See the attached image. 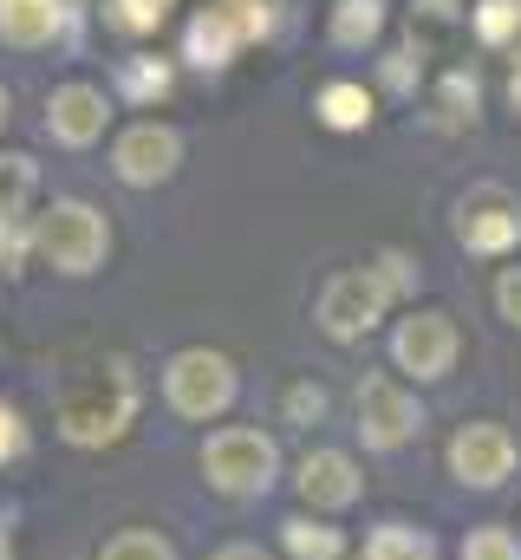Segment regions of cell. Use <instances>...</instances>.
<instances>
[{"mask_svg": "<svg viewBox=\"0 0 521 560\" xmlns=\"http://www.w3.org/2000/svg\"><path fill=\"white\" fill-rule=\"evenodd\" d=\"M130 418H137V378H130L125 359L92 365V372H85L79 385H66V398H59V436L79 443V450L125 436Z\"/></svg>", "mask_w": 521, "mask_h": 560, "instance_id": "obj_1", "label": "cell"}, {"mask_svg": "<svg viewBox=\"0 0 521 560\" xmlns=\"http://www.w3.org/2000/svg\"><path fill=\"white\" fill-rule=\"evenodd\" d=\"M33 255H39L46 268H59V275L85 280V275H99L105 255H112V222H105L92 202L59 196V202L33 209Z\"/></svg>", "mask_w": 521, "mask_h": 560, "instance_id": "obj_2", "label": "cell"}, {"mask_svg": "<svg viewBox=\"0 0 521 560\" xmlns=\"http://www.w3.org/2000/svg\"><path fill=\"white\" fill-rule=\"evenodd\" d=\"M235 392H242L235 365H229L222 352H209V346L176 352V359H170V372H163V398H170V411H176V418H189V423L222 418V411L235 405Z\"/></svg>", "mask_w": 521, "mask_h": 560, "instance_id": "obj_3", "label": "cell"}, {"mask_svg": "<svg viewBox=\"0 0 521 560\" xmlns=\"http://www.w3.org/2000/svg\"><path fill=\"white\" fill-rule=\"evenodd\" d=\"M202 476H209L222 495H267L274 476H280V450H274V436H260L248 423L216 430V436L202 443Z\"/></svg>", "mask_w": 521, "mask_h": 560, "instance_id": "obj_4", "label": "cell"}, {"mask_svg": "<svg viewBox=\"0 0 521 560\" xmlns=\"http://www.w3.org/2000/svg\"><path fill=\"white\" fill-rule=\"evenodd\" d=\"M391 300H397V293L379 280V268H346V275L326 280V293H320L313 319H320V332H326V339L352 346V339H366V332L385 319Z\"/></svg>", "mask_w": 521, "mask_h": 560, "instance_id": "obj_5", "label": "cell"}, {"mask_svg": "<svg viewBox=\"0 0 521 560\" xmlns=\"http://www.w3.org/2000/svg\"><path fill=\"white\" fill-rule=\"evenodd\" d=\"M391 359H397V372H410V378H443V372L456 365V319L437 313V306L404 313L397 332H391Z\"/></svg>", "mask_w": 521, "mask_h": 560, "instance_id": "obj_6", "label": "cell"}, {"mask_svg": "<svg viewBox=\"0 0 521 560\" xmlns=\"http://www.w3.org/2000/svg\"><path fill=\"white\" fill-rule=\"evenodd\" d=\"M456 242H463L470 255H509L521 242V202L509 189H496V183L470 189V196L456 202Z\"/></svg>", "mask_w": 521, "mask_h": 560, "instance_id": "obj_7", "label": "cell"}, {"mask_svg": "<svg viewBox=\"0 0 521 560\" xmlns=\"http://www.w3.org/2000/svg\"><path fill=\"white\" fill-rule=\"evenodd\" d=\"M424 430V405L385 378V372H372L366 385H359V436H366V450H397V443H410Z\"/></svg>", "mask_w": 521, "mask_h": 560, "instance_id": "obj_8", "label": "cell"}, {"mask_svg": "<svg viewBox=\"0 0 521 560\" xmlns=\"http://www.w3.org/2000/svg\"><path fill=\"white\" fill-rule=\"evenodd\" d=\"M176 163H183V138H176L170 125H157V118H143V125L118 131V143H112V170H118V183H130V189H157V183H170Z\"/></svg>", "mask_w": 521, "mask_h": 560, "instance_id": "obj_9", "label": "cell"}, {"mask_svg": "<svg viewBox=\"0 0 521 560\" xmlns=\"http://www.w3.org/2000/svg\"><path fill=\"white\" fill-rule=\"evenodd\" d=\"M105 125H112V98L99 85H85V79H72V85H59L46 98V131L66 150H92V143L105 138Z\"/></svg>", "mask_w": 521, "mask_h": 560, "instance_id": "obj_10", "label": "cell"}, {"mask_svg": "<svg viewBox=\"0 0 521 560\" xmlns=\"http://www.w3.org/2000/svg\"><path fill=\"white\" fill-rule=\"evenodd\" d=\"M450 469H456L470 489H496V482H509V469H516V436H509L502 423H463L456 443H450Z\"/></svg>", "mask_w": 521, "mask_h": 560, "instance_id": "obj_11", "label": "cell"}, {"mask_svg": "<svg viewBox=\"0 0 521 560\" xmlns=\"http://www.w3.org/2000/svg\"><path fill=\"white\" fill-rule=\"evenodd\" d=\"M293 489H300V502H313V509H352V502H359V469H352L346 450H313V456L300 463Z\"/></svg>", "mask_w": 521, "mask_h": 560, "instance_id": "obj_12", "label": "cell"}, {"mask_svg": "<svg viewBox=\"0 0 521 560\" xmlns=\"http://www.w3.org/2000/svg\"><path fill=\"white\" fill-rule=\"evenodd\" d=\"M66 26H72V7L66 0H0V39L20 46V52L53 46Z\"/></svg>", "mask_w": 521, "mask_h": 560, "instance_id": "obj_13", "label": "cell"}, {"mask_svg": "<svg viewBox=\"0 0 521 560\" xmlns=\"http://www.w3.org/2000/svg\"><path fill=\"white\" fill-rule=\"evenodd\" d=\"M235 52H242V39H235V26H229L216 7H202V13L183 26V59H189L196 72H222V66H235Z\"/></svg>", "mask_w": 521, "mask_h": 560, "instance_id": "obj_14", "label": "cell"}, {"mask_svg": "<svg viewBox=\"0 0 521 560\" xmlns=\"http://www.w3.org/2000/svg\"><path fill=\"white\" fill-rule=\"evenodd\" d=\"M313 118H320L326 131H366V125H372V92H366L359 79H333V85L313 92Z\"/></svg>", "mask_w": 521, "mask_h": 560, "instance_id": "obj_15", "label": "cell"}, {"mask_svg": "<svg viewBox=\"0 0 521 560\" xmlns=\"http://www.w3.org/2000/svg\"><path fill=\"white\" fill-rule=\"evenodd\" d=\"M326 33H333L339 52H366V46H379V33H385V0H333Z\"/></svg>", "mask_w": 521, "mask_h": 560, "instance_id": "obj_16", "label": "cell"}, {"mask_svg": "<svg viewBox=\"0 0 521 560\" xmlns=\"http://www.w3.org/2000/svg\"><path fill=\"white\" fill-rule=\"evenodd\" d=\"M170 85H176L170 59H157V52L118 59V98H130V105H157V98H170Z\"/></svg>", "mask_w": 521, "mask_h": 560, "instance_id": "obj_17", "label": "cell"}, {"mask_svg": "<svg viewBox=\"0 0 521 560\" xmlns=\"http://www.w3.org/2000/svg\"><path fill=\"white\" fill-rule=\"evenodd\" d=\"M33 196H39V163L33 156H0V222H33Z\"/></svg>", "mask_w": 521, "mask_h": 560, "instance_id": "obj_18", "label": "cell"}, {"mask_svg": "<svg viewBox=\"0 0 521 560\" xmlns=\"http://www.w3.org/2000/svg\"><path fill=\"white\" fill-rule=\"evenodd\" d=\"M470 26H476V39L489 52H516L521 59V0H476Z\"/></svg>", "mask_w": 521, "mask_h": 560, "instance_id": "obj_19", "label": "cell"}, {"mask_svg": "<svg viewBox=\"0 0 521 560\" xmlns=\"http://www.w3.org/2000/svg\"><path fill=\"white\" fill-rule=\"evenodd\" d=\"M280 541H287V555H293V560H339V555H346L339 528H326V522H306V515L280 522Z\"/></svg>", "mask_w": 521, "mask_h": 560, "instance_id": "obj_20", "label": "cell"}, {"mask_svg": "<svg viewBox=\"0 0 521 560\" xmlns=\"http://www.w3.org/2000/svg\"><path fill=\"white\" fill-rule=\"evenodd\" d=\"M170 7H176V0H105V26L143 39V33H157V26L170 20Z\"/></svg>", "mask_w": 521, "mask_h": 560, "instance_id": "obj_21", "label": "cell"}, {"mask_svg": "<svg viewBox=\"0 0 521 560\" xmlns=\"http://www.w3.org/2000/svg\"><path fill=\"white\" fill-rule=\"evenodd\" d=\"M366 560H437V548H430V535H417V528H404V522H385V528L366 541Z\"/></svg>", "mask_w": 521, "mask_h": 560, "instance_id": "obj_22", "label": "cell"}, {"mask_svg": "<svg viewBox=\"0 0 521 560\" xmlns=\"http://www.w3.org/2000/svg\"><path fill=\"white\" fill-rule=\"evenodd\" d=\"M209 7L235 26V39H242V46L267 39V33H274V20H280V13H274V0H209Z\"/></svg>", "mask_w": 521, "mask_h": 560, "instance_id": "obj_23", "label": "cell"}, {"mask_svg": "<svg viewBox=\"0 0 521 560\" xmlns=\"http://www.w3.org/2000/svg\"><path fill=\"white\" fill-rule=\"evenodd\" d=\"M379 79H385L391 98H410V92H417V79H424V46H417V39L391 46L385 59H379Z\"/></svg>", "mask_w": 521, "mask_h": 560, "instance_id": "obj_24", "label": "cell"}, {"mask_svg": "<svg viewBox=\"0 0 521 560\" xmlns=\"http://www.w3.org/2000/svg\"><path fill=\"white\" fill-rule=\"evenodd\" d=\"M99 560H176V548L163 541V535H150V528H125V535H112Z\"/></svg>", "mask_w": 521, "mask_h": 560, "instance_id": "obj_25", "label": "cell"}, {"mask_svg": "<svg viewBox=\"0 0 521 560\" xmlns=\"http://www.w3.org/2000/svg\"><path fill=\"white\" fill-rule=\"evenodd\" d=\"M476 105H483L476 72H443V118H450V125H463V118H476Z\"/></svg>", "mask_w": 521, "mask_h": 560, "instance_id": "obj_26", "label": "cell"}, {"mask_svg": "<svg viewBox=\"0 0 521 560\" xmlns=\"http://www.w3.org/2000/svg\"><path fill=\"white\" fill-rule=\"evenodd\" d=\"M463 560H521V541L509 528H476V535L463 541Z\"/></svg>", "mask_w": 521, "mask_h": 560, "instance_id": "obj_27", "label": "cell"}, {"mask_svg": "<svg viewBox=\"0 0 521 560\" xmlns=\"http://www.w3.org/2000/svg\"><path fill=\"white\" fill-rule=\"evenodd\" d=\"M33 255V222H0V275H20Z\"/></svg>", "mask_w": 521, "mask_h": 560, "instance_id": "obj_28", "label": "cell"}, {"mask_svg": "<svg viewBox=\"0 0 521 560\" xmlns=\"http://www.w3.org/2000/svg\"><path fill=\"white\" fill-rule=\"evenodd\" d=\"M379 280H385V287L397 293V300H404V293H417V268H410V255L385 248V255H379Z\"/></svg>", "mask_w": 521, "mask_h": 560, "instance_id": "obj_29", "label": "cell"}, {"mask_svg": "<svg viewBox=\"0 0 521 560\" xmlns=\"http://www.w3.org/2000/svg\"><path fill=\"white\" fill-rule=\"evenodd\" d=\"M287 418L293 423H320L326 418V392H320V385H293V392H287Z\"/></svg>", "mask_w": 521, "mask_h": 560, "instance_id": "obj_30", "label": "cell"}, {"mask_svg": "<svg viewBox=\"0 0 521 560\" xmlns=\"http://www.w3.org/2000/svg\"><path fill=\"white\" fill-rule=\"evenodd\" d=\"M20 450H26V423H20L13 405H0V463H13Z\"/></svg>", "mask_w": 521, "mask_h": 560, "instance_id": "obj_31", "label": "cell"}, {"mask_svg": "<svg viewBox=\"0 0 521 560\" xmlns=\"http://www.w3.org/2000/svg\"><path fill=\"white\" fill-rule=\"evenodd\" d=\"M496 306H502L509 326H521V268H502V280H496Z\"/></svg>", "mask_w": 521, "mask_h": 560, "instance_id": "obj_32", "label": "cell"}, {"mask_svg": "<svg viewBox=\"0 0 521 560\" xmlns=\"http://www.w3.org/2000/svg\"><path fill=\"white\" fill-rule=\"evenodd\" d=\"M417 7H424V13H430V20H456V13H463V7H470V0H417Z\"/></svg>", "mask_w": 521, "mask_h": 560, "instance_id": "obj_33", "label": "cell"}, {"mask_svg": "<svg viewBox=\"0 0 521 560\" xmlns=\"http://www.w3.org/2000/svg\"><path fill=\"white\" fill-rule=\"evenodd\" d=\"M216 560H267V555H260V548H248V541H235V548H222Z\"/></svg>", "mask_w": 521, "mask_h": 560, "instance_id": "obj_34", "label": "cell"}, {"mask_svg": "<svg viewBox=\"0 0 521 560\" xmlns=\"http://www.w3.org/2000/svg\"><path fill=\"white\" fill-rule=\"evenodd\" d=\"M509 105L521 112V59H516V79H509Z\"/></svg>", "mask_w": 521, "mask_h": 560, "instance_id": "obj_35", "label": "cell"}, {"mask_svg": "<svg viewBox=\"0 0 521 560\" xmlns=\"http://www.w3.org/2000/svg\"><path fill=\"white\" fill-rule=\"evenodd\" d=\"M7 105H13V98H7V85H0V125H7Z\"/></svg>", "mask_w": 521, "mask_h": 560, "instance_id": "obj_36", "label": "cell"}, {"mask_svg": "<svg viewBox=\"0 0 521 560\" xmlns=\"http://www.w3.org/2000/svg\"><path fill=\"white\" fill-rule=\"evenodd\" d=\"M0 560H7V541H0Z\"/></svg>", "mask_w": 521, "mask_h": 560, "instance_id": "obj_37", "label": "cell"}]
</instances>
